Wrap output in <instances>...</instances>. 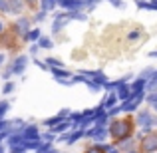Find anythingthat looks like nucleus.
Listing matches in <instances>:
<instances>
[{
  "instance_id": "f257e3e1",
  "label": "nucleus",
  "mask_w": 157,
  "mask_h": 153,
  "mask_svg": "<svg viewBox=\"0 0 157 153\" xmlns=\"http://www.w3.org/2000/svg\"><path fill=\"white\" fill-rule=\"evenodd\" d=\"M109 133H111V137H115V139H125L127 135L131 133V125L127 121H113L111 127H109Z\"/></svg>"
},
{
  "instance_id": "f03ea898",
  "label": "nucleus",
  "mask_w": 157,
  "mask_h": 153,
  "mask_svg": "<svg viewBox=\"0 0 157 153\" xmlns=\"http://www.w3.org/2000/svg\"><path fill=\"white\" fill-rule=\"evenodd\" d=\"M141 149L145 153L155 151L157 149V135H147V137L143 139V143H141Z\"/></svg>"
},
{
  "instance_id": "7ed1b4c3",
  "label": "nucleus",
  "mask_w": 157,
  "mask_h": 153,
  "mask_svg": "<svg viewBox=\"0 0 157 153\" xmlns=\"http://www.w3.org/2000/svg\"><path fill=\"white\" fill-rule=\"evenodd\" d=\"M26 64H28V58H24V56L16 58L14 64L10 66V72H14V74H22V72H24V68H26Z\"/></svg>"
},
{
  "instance_id": "20e7f679",
  "label": "nucleus",
  "mask_w": 157,
  "mask_h": 153,
  "mask_svg": "<svg viewBox=\"0 0 157 153\" xmlns=\"http://www.w3.org/2000/svg\"><path fill=\"white\" fill-rule=\"evenodd\" d=\"M137 121L141 123V125H145V127H149L151 123L155 121L153 117H151V113L149 111H139V115H137Z\"/></svg>"
},
{
  "instance_id": "39448f33",
  "label": "nucleus",
  "mask_w": 157,
  "mask_h": 153,
  "mask_svg": "<svg viewBox=\"0 0 157 153\" xmlns=\"http://www.w3.org/2000/svg\"><path fill=\"white\" fill-rule=\"evenodd\" d=\"M86 135H88V137H94L96 141H101V139H105V129L104 127H100V129H90Z\"/></svg>"
},
{
  "instance_id": "423d86ee",
  "label": "nucleus",
  "mask_w": 157,
  "mask_h": 153,
  "mask_svg": "<svg viewBox=\"0 0 157 153\" xmlns=\"http://www.w3.org/2000/svg\"><path fill=\"white\" fill-rule=\"evenodd\" d=\"M62 6H64V8H76V10H78V8H84L86 6V2H82V0H62Z\"/></svg>"
},
{
  "instance_id": "0eeeda50",
  "label": "nucleus",
  "mask_w": 157,
  "mask_h": 153,
  "mask_svg": "<svg viewBox=\"0 0 157 153\" xmlns=\"http://www.w3.org/2000/svg\"><path fill=\"white\" fill-rule=\"evenodd\" d=\"M129 90L125 84H117V98L119 100H129Z\"/></svg>"
},
{
  "instance_id": "6e6552de",
  "label": "nucleus",
  "mask_w": 157,
  "mask_h": 153,
  "mask_svg": "<svg viewBox=\"0 0 157 153\" xmlns=\"http://www.w3.org/2000/svg\"><path fill=\"white\" fill-rule=\"evenodd\" d=\"M24 137H28V139H30V141H36V139L40 137V135H38V129H36L34 125L26 127V129H24Z\"/></svg>"
},
{
  "instance_id": "1a4fd4ad",
  "label": "nucleus",
  "mask_w": 157,
  "mask_h": 153,
  "mask_svg": "<svg viewBox=\"0 0 157 153\" xmlns=\"http://www.w3.org/2000/svg\"><path fill=\"white\" fill-rule=\"evenodd\" d=\"M8 141H10V145H18V143L24 141V135H22V133H12Z\"/></svg>"
},
{
  "instance_id": "9d476101",
  "label": "nucleus",
  "mask_w": 157,
  "mask_h": 153,
  "mask_svg": "<svg viewBox=\"0 0 157 153\" xmlns=\"http://www.w3.org/2000/svg\"><path fill=\"white\" fill-rule=\"evenodd\" d=\"M16 28H18V32H22V34H24V32H26L28 30V20H18V24H16Z\"/></svg>"
},
{
  "instance_id": "9b49d317",
  "label": "nucleus",
  "mask_w": 157,
  "mask_h": 153,
  "mask_svg": "<svg viewBox=\"0 0 157 153\" xmlns=\"http://www.w3.org/2000/svg\"><path fill=\"white\" fill-rule=\"evenodd\" d=\"M64 24H66V18H56V22H54V32H60V28L62 26H64Z\"/></svg>"
},
{
  "instance_id": "f8f14e48",
  "label": "nucleus",
  "mask_w": 157,
  "mask_h": 153,
  "mask_svg": "<svg viewBox=\"0 0 157 153\" xmlns=\"http://www.w3.org/2000/svg\"><path fill=\"white\" fill-rule=\"evenodd\" d=\"M54 4H56V0H42V8L44 10H52Z\"/></svg>"
},
{
  "instance_id": "ddd939ff",
  "label": "nucleus",
  "mask_w": 157,
  "mask_h": 153,
  "mask_svg": "<svg viewBox=\"0 0 157 153\" xmlns=\"http://www.w3.org/2000/svg\"><path fill=\"white\" fill-rule=\"evenodd\" d=\"M153 70H151V68H145V70H143V72H141V80H147V78H151V76H153Z\"/></svg>"
},
{
  "instance_id": "4468645a",
  "label": "nucleus",
  "mask_w": 157,
  "mask_h": 153,
  "mask_svg": "<svg viewBox=\"0 0 157 153\" xmlns=\"http://www.w3.org/2000/svg\"><path fill=\"white\" fill-rule=\"evenodd\" d=\"M115 103V96H109V98H105V101H104V105L107 107V109H111V105Z\"/></svg>"
},
{
  "instance_id": "2eb2a0df",
  "label": "nucleus",
  "mask_w": 157,
  "mask_h": 153,
  "mask_svg": "<svg viewBox=\"0 0 157 153\" xmlns=\"http://www.w3.org/2000/svg\"><path fill=\"white\" fill-rule=\"evenodd\" d=\"M68 125H70L68 121H62V123H56V125H54V129H56V131H64Z\"/></svg>"
},
{
  "instance_id": "dca6fc26",
  "label": "nucleus",
  "mask_w": 157,
  "mask_h": 153,
  "mask_svg": "<svg viewBox=\"0 0 157 153\" xmlns=\"http://www.w3.org/2000/svg\"><path fill=\"white\" fill-rule=\"evenodd\" d=\"M80 137H82V131H76V133H74V135H70L68 143H76V141H78V139H80Z\"/></svg>"
},
{
  "instance_id": "f3484780",
  "label": "nucleus",
  "mask_w": 157,
  "mask_h": 153,
  "mask_svg": "<svg viewBox=\"0 0 157 153\" xmlns=\"http://www.w3.org/2000/svg\"><path fill=\"white\" fill-rule=\"evenodd\" d=\"M40 46L42 48H52V40L50 38H42L40 40Z\"/></svg>"
},
{
  "instance_id": "a211bd4d",
  "label": "nucleus",
  "mask_w": 157,
  "mask_h": 153,
  "mask_svg": "<svg viewBox=\"0 0 157 153\" xmlns=\"http://www.w3.org/2000/svg\"><path fill=\"white\" fill-rule=\"evenodd\" d=\"M38 36H40L38 30H32V32H28V34H26V38H28V40H36Z\"/></svg>"
},
{
  "instance_id": "6ab92c4d",
  "label": "nucleus",
  "mask_w": 157,
  "mask_h": 153,
  "mask_svg": "<svg viewBox=\"0 0 157 153\" xmlns=\"http://www.w3.org/2000/svg\"><path fill=\"white\" fill-rule=\"evenodd\" d=\"M139 90H143V80H141V78L133 84V92H139Z\"/></svg>"
},
{
  "instance_id": "aec40b11",
  "label": "nucleus",
  "mask_w": 157,
  "mask_h": 153,
  "mask_svg": "<svg viewBox=\"0 0 157 153\" xmlns=\"http://www.w3.org/2000/svg\"><path fill=\"white\" fill-rule=\"evenodd\" d=\"M147 101H149V103H155V105H157V92H155V94H149V96H147Z\"/></svg>"
},
{
  "instance_id": "412c9836",
  "label": "nucleus",
  "mask_w": 157,
  "mask_h": 153,
  "mask_svg": "<svg viewBox=\"0 0 157 153\" xmlns=\"http://www.w3.org/2000/svg\"><path fill=\"white\" fill-rule=\"evenodd\" d=\"M48 64H50V66H54V68L62 66V64H60V60H56V58H48Z\"/></svg>"
},
{
  "instance_id": "4be33fe9",
  "label": "nucleus",
  "mask_w": 157,
  "mask_h": 153,
  "mask_svg": "<svg viewBox=\"0 0 157 153\" xmlns=\"http://www.w3.org/2000/svg\"><path fill=\"white\" fill-rule=\"evenodd\" d=\"M6 109H8V103H6V101H2V103H0V117L6 113Z\"/></svg>"
},
{
  "instance_id": "5701e85b",
  "label": "nucleus",
  "mask_w": 157,
  "mask_h": 153,
  "mask_svg": "<svg viewBox=\"0 0 157 153\" xmlns=\"http://www.w3.org/2000/svg\"><path fill=\"white\" fill-rule=\"evenodd\" d=\"M58 121H62V117H52V119H48V121H46V125H56Z\"/></svg>"
},
{
  "instance_id": "b1692460",
  "label": "nucleus",
  "mask_w": 157,
  "mask_h": 153,
  "mask_svg": "<svg viewBox=\"0 0 157 153\" xmlns=\"http://www.w3.org/2000/svg\"><path fill=\"white\" fill-rule=\"evenodd\" d=\"M131 145H133V139H127V141H125V143H123V141H121V147H123V149H129V147H131Z\"/></svg>"
},
{
  "instance_id": "393cba45",
  "label": "nucleus",
  "mask_w": 157,
  "mask_h": 153,
  "mask_svg": "<svg viewBox=\"0 0 157 153\" xmlns=\"http://www.w3.org/2000/svg\"><path fill=\"white\" fill-rule=\"evenodd\" d=\"M111 4H113V6H117V8H123V2L121 0H109Z\"/></svg>"
},
{
  "instance_id": "a878e982",
  "label": "nucleus",
  "mask_w": 157,
  "mask_h": 153,
  "mask_svg": "<svg viewBox=\"0 0 157 153\" xmlns=\"http://www.w3.org/2000/svg\"><path fill=\"white\" fill-rule=\"evenodd\" d=\"M12 90H14V84H6V88H4V92H6V94H10Z\"/></svg>"
},
{
  "instance_id": "bb28decb",
  "label": "nucleus",
  "mask_w": 157,
  "mask_h": 153,
  "mask_svg": "<svg viewBox=\"0 0 157 153\" xmlns=\"http://www.w3.org/2000/svg\"><path fill=\"white\" fill-rule=\"evenodd\" d=\"M88 153H101V149H98V147H94V149H88Z\"/></svg>"
},
{
  "instance_id": "cd10ccee",
  "label": "nucleus",
  "mask_w": 157,
  "mask_h": 153,
  "mask_svg": "<svg viewBox=\"0 0 157 153\" xmlns=\"http://www.w3.org/2000/svg\"><path fill=\"white\" fill-rule=\"evenodd\" d=\"M2 129H6V121H0V131Z\"/></svg>"
},
{
  "instance_id": "c85d7f7f",
  "label": "nucleus",
  "mask_w": 157,
  "mask_h": 153,
  "mask_svg": "<svg viewBox=\"0 0 157 153\" xmlns=\"http://www.w3.org/2000/svg\"><path fill=\"white\" fill-rule=\"evenodd\" d=\"M44 153H58V151H56V149H46Z\"/></svg>"
},
{
  "instance_id": "c756f323",
  "label": "nucleus",
  "mask_w": 157,
  "mask_h": 153,
  "mask_svg": "<svg viewBox=\"0 0 157 153\" xmlns=\"http://www.w3.org/2000/svg\"><path fill=\"white\" fill-rule=\"evenodd\" d=\"M107 151L109 153H117V149H109V147H107Z\"/></svg>"
},
{
  "instance_id": "7c9ffc66",
  "label": "nucleus",
  "mask_w": 157,
  "mask_h": 153,
  "mask_svg": "<svg viewBox=\"0 0 157 153\" xmlns=\"http://www.w3.org/2000/svg\"><path fill=\"white\" fill-rule=\"evenodd\" d=\"M151 56H153V58H157V52H153V54H151Z\"/></svg>"
},
{
  "instance_id": "2f4dec72",
  "label": "nucleus",
  "mask_w": 157,
  "mask_h": 153,
  "mask_svg": "<svg viewBox=\"0 0 157 153\" xmlns=\"http://www.w3.org/2000/svg\"><path fill=\"white\" fill-rule=\"evenodd\" d=\"M0 32H2V22H0Z\"/></svg>"
},
{
  "instance_id": "473e14b6",
  "label": "nucleus",
  "mask_w": 157,
  "mask_h": 153,
  "mask_svg": "<svg viewBox=\"0 0 157 153\" xmlns=\"http://www.w3.org/2000/svg\"><path fill=\"white\" fill-rule=\"evenodd\" d=\"M2 58H4V56H0V64H2Z\"/></svg>"
},
{
  "instance_id": "72a5a7b5",
  "label": "nucleus",
  "mask_w": 157,
  "mask_h": 153,
  "mask_svg": "<svg viewBox=\"0 0 157 153\" xmlns=\"http://www.w3.org/2000/svg\"><path fill=\"white\" fill-rule=\"evenodd\" d=\"M0 153H4V149H2V147H0Z\"/></svg>"
},
{
  "instance_id": "f704fd0d",
  "label": "nucleus",
  "mask_w": 157,
  "mask_h": 153,
  "mask_svg": "<svg viewBox=\"0 0 157 153\" xmlns=\"http://www.w3.org/2000/svg\"><path fill=\"white\" fill-rule=\"evenodd\" d=\"M127 153H137V151H127Z\"/></svg>"
}]
</instances>
